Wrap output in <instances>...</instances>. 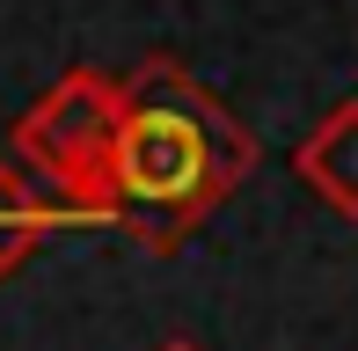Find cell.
<instances>
[{"mask_svg":"<svg viewBox=\"0 0 358 351\" xmlns=\"http://www.w3.org/2000/svg\"><path fill=\"white\" fill-rule=\"evenodd\" d=\"M256 132L198 88L176 59H146L124 73V124L110 147V227L139 234L169 257L190 227L256 176Z\"/></svg>","mask_w":358,"mask_h":351,"instance_id":"6da1fadb","label":"cell"},{"mask_svg":"<svg viewBox=\"0 0 358 351\" xmlns=\"http://www.w3.org/2000/svg\"><path fill=\"white\" fill-rule=\"evenodd\" d=\"M124 124V81L95 66H73L59 88L15 117V154L44 183V198L80 213L88 227H110V147Z\"/></svg>","mask_w":358,"mask_h":351,"instance_id":"7a4b0ae2","label":"cell"},{"mask_svg":"<svg viewBox=\"0 0 358 351\" xmlns=\"http://www.w3.org/2000/svg\"><path fill=\"white\" fill-rule=\"evenodd\" d=\"M292 169H300V183L315 190L336 220H358V95L336 103L329 117L292 147Z\"/></svg>","mask_w":358,"mask_h":351,"instance_id":"3957f363","label":"cell"},{"mask_svg":"<svg viewBox=\"0 0 358 351\" xmlns=\"http://www.w3.org/2000/svg\"><path fill=\"white\" fill-rule=\"evenodd\" d=\"M66 227H88V220L66 213V205H52V198H37L22 176L0 162V278H8L37 242H52V234H66Z\"/></svg>","mask_w":358,"mask_h":351,"instance_id":"277c9868","label":"cell"},{"mask_svg":"<svg viewBox=\"0 0 358 351\" xmlns=\"http://www.w3.org/2000/svg\"><path fill=\"white\" fill-rule=\"evenodd\" d=\"M161 351H198V344H183V337H176V344H161Z\"/></svg>","mask_w":358,"mask_h":351,"instance_id":"5b68a950","label":"cell"}]
</instances>
